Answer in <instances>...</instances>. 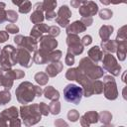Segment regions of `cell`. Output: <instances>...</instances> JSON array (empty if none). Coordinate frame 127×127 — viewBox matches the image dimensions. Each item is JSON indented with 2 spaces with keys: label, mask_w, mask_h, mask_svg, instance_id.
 <instances>
[{
  "label": "cell",
  "mask_w": 127,
  "mask_h": 127,
  "mask_svg": "<svg viewBox=\"0 0 127 127\" xmlns=\"http://www.w3.org/2000/svg\"><path fill=\"white\" fill-rule=\"evenodd\" d=\"M79 121L81 126L88 127L89 125L98 122V113L96 111H87L79 118Z\"/></svg>",
  "instance_id": "16"
},
{
  "label": "cell",
  "mask_w": 127,
  "mask_h": 127,
  "mask_svg": "<svg viewBox=\"0 0 127 127\" xmlns=\"http://www.w3.org/2000/svg\"><path fill=\"white\" fill-rule=\"evenodd\" d=\"M103 94L108 100H115L118 97V89L113 75H103Z\"/></svg>",
  "instance_id": "7"
},
{
  "label": "cell",
  "mask_w": 127,
  "mask_h": 127,
  "mask_svg": "<svg viewBox=\"0 0 127 127\" xmlns=\"http://www.w3.org/2000/svg\"><path fill=\"white\" fill-rule=\"evenodd\" d=\"M43 94L46 98H48L50 100H59V98H60V92L52 85L47 86L43 90Z\"/></svg>",
  "instance_id": "25"
},
{
  "label": "cell",
  "mask_w": 127,
  "mask_h": 127,
  "mask_svg": "<svg viewBox=\"0 0 127 127\" xmlns=\"http://www.w3.org/2000/svg\"><path fill=\"white\" fill-rule=\"evenodd\" d=\"M84 74H86L89 78H91L92 80L98 79L100 77L103 76L104 71L103 68L99 65H97L95 63H93L88 57L82 58L79 61L78 66H77Z\"/></svg>",
  "instance_id": "3"
},
{
  "label": "cell",
  "mask_w": 127,
  "mask_h": 127,
  "mask_svg": "<svg viewBox=\"0 0 127 127\" xmlns=\"http://www.w3.org/2000/svg\"><path fill=\"white\" fill-rule=\"evenodd\" d=\"M26 0H12V3L14 4V5H16V6H20L23 2H25Z\"/></svg>",
  "instance_id": "56"
},
{
  "label": "cell",
  "mask_w": 127,
  "mask_h": 127,
  "mask_svg": "<svg viewBox=\"0 0 127 127\" xmlns=\"http://www.w3.org/2000/svg\"><path fill=\"white\" fill-rule=\"evenodd\" d=\"M57 0H43L42 6L43 10L45 12H50V11H55V8L57 7Z\"/></svg>",
  "instance_id": "31"
},
{
  "label": "cell",
  "mask_w": 127,
  "mask_h": 127,
  "mask_svg": "<svg viewBox=\"0 0 127 127\" xmlns=\"http://www.w3.org/2000/svg\"><path fill=\"white\" fill-rule=\"evenodd\" d=\"M75 62V59H74V55H72L71 53L67 52L66 55H65V58H64V63L66 65H72Z\"/></svg>",
  "instance_id": "44"
},
{
  "label": "cell",
  "mask_w": 127,
  "mask_h": 127,
  "mask_svg": "<svg viewBox=\"0 0 127 127\" xmlns=\"http://www.w3.org/2000/svg\"><path fill=\"white\" fill-rule=\"evenodd\" d=\"M5 72V71H4ZM13 79H11L10 77H8L5 73L1 74L0 75V86L4 87V89H7V90H10L11 87L13 86Z\"/></svg>",
  "instance_id": "29"
},
{
  "label": "cell",
  "mask_w": 127,
  "mask_h": 127,
  "mask_svg": "<svg viewBox=\"0 0 127 127\" xmlns=\"http://www.w3.org/2000/svg\"><path fill=\"white\" fill-rule=\"evenodd\" d=\"M60 33H61V30H60V28L57 27V26H51V27L49 28V31H48V34H49L50 36L54 37V38L58 37V36L60 35Z\"/></svg>",
  "instance_id": "45"
},
{
  "label": "cell",
  "mask_w": 127,
  "mask_h": 127,
  "mask_svg": "<svg viewBox=\"0 0 127 127\" xmlns=\"http://www.w3.org/2000/svg\"><path fill=\"white\" fill-rule=\"evenodd\" d=\"M16 58H17V64H19L24 67L29 68L33 64L31 53L26 49H24L23 47H19L18 49H16Z\"/></svg>",
  "instance_id": "11"
},
{
  "label": "cell",
  "mask_w": 127,
  "mask_h": 127,
  "mask_svg": "<svg viewBox=\"0 0 127 127\" xmlns=\"http://www.w3.org/2000/svg\"><path fill=\"white\" fill-rule=\"evenodd\" d=\"M16 98L21 104H28L32 102L36 97L35 85L30 81L21 82L15 90Z\"/></svg>",
  "instance_id": "2"
},
{
  "label": "cell",
  "mask_w": 127,
  "mask_h": 127,
  "mask_svg": "<svg viewBox=\"0 0 127 127\" xmlns=\"http://www.w3.org/2000/svg\"><path fill=\"white\" fill-rule=\"evenodd\" d=\"M83 96V90L81 86L76 84L69 83L64 88V99L72 104H78Z\"/></svg>",
  "instance_id": "6"
},
{
  "label": "cell",
  "mask_w": 127,
  "mask_h": 127,
  "mask_svg": "<svg viewBox=\"0 0 127 127\" xmlns=\"http://www.w3.org/2000/svg\"><path fill=\"white\" fill-rule=\"evenodd\" d=\"M99 1L103 5H109L110 4V0H99Z\"/></svg>",
  "instance_id": "57"
},
{
  "label": "cell",
  "mask_w": 127,
  "mask_h": 127,
  "mask_svg": "<svg viewBox=\"0 0 127 127\" xmlns=\"http://www.w3.org/2000/svg\"><path fill=\"white\" fill-rule=\"evenodd\" d=\"M67 119L71 122H76L78 119H79V113L77 110L75 109H70L68 112H67Z\"/></svg>",
  "instance_id": "41"
},
{
  "label": "cell",
  "mask_w": 127,
  "mask_h": 127,
  "mask_svg": "<svg viewBox=\"0 0 127 127\" xmlns=\"http://www.w3.org/2000/svg\"><path fill=\"white\" fill-rule=\"evenodd\" d=\"M78 8V12L82 17H92L98 13V5L93 1H87Z\"/></svg>",
  "instance_id": "13"
},
{
  "label": "cell",
  "mask_w": 127,
  "mask_h": 127,
  "mask_svg": "<svg viewBox=\"0 0 127 127\" xmlns=\"http://www.w3.org/2000/svg\"><path fill=\"white\" fill-rule=\"evenodd\" d=\"M33 62L37 64H49V52H46L42 49H37L34 52Z\"/></svg>",
  "instance_id": "20"
},
{
  "label": "cell",
  "mask_w": 127,
  "mask_h": 127,
  "mask_svg": "<svg viewBox=\"0 0 127 127\" xmlns=\"http://www.w3.org/2000/svg\"><path fill=\"white\" fill-rule=\"evenodd\" d=\"M23 39H24V36H22V35H17V36H15V38H14V42H15V44L17 45V46H21V44H22V42H23Z\"/></svg>",
  "instance_id": "51"
},
{
  "label": "cell",
  "mask_w": 127,
  "mask_h": 127,
  "mask_svg": "<svg viewBox=\"0 0 127 127\" xmlns=\"http://www.w3.org/2000/svg\"><path fill=\"white\" fill-rule=\"evenodd\" d=\"M75 81H77L78 84L81 86L83 90V95L85 97H90L91 95H93V80L89 78L86 74H84L78 67Z\"/></svg>",
  "instance_id": "9"
},
{
  "label": "cell",
  "mask_w": 127,
  "mask_h": 127,
  "mask_svg": "<svg viewBox=\"0 0 127 127\" xmlns=\"http://www.w3.org/2000/svg\"><path fill=\"white\" fill-rule=\"evenodd\" d=\"M8 77H10L11 79H21L25 76V72L21 69H11V68H8V69H5V72H4Z\"/></svg>",
  "instance_id": "27"
},
{
  "label": "cell",
  "mask_w": 127,
  "mask_h": 127,
  "mask_svg": "<svg viewBox=\"0 0 127 127\" xmlns=\"http://www.w3.org/2000/svg\"><path fill=\"white\" fill-rule=\"evenodd\" d=\"M19 111L17 107L11 106L4 109L0 113V126H9V127H19L21 126V121L18 119Z\"/></svg>",
  "instance_id": "4"
},
{
  "label": "cell",
  "mask_w": 127,
  "mask_h": 127,
  "mask_svg": "<svg viewBox=\"0 0 127 127\" xmlns=\"http://www.w3.org/2000/svg\"><path fill=\"white\" fill-rule=\"evenodd\" d=\"M71 17V11L66 5H63L59 8L57 17H56V22L59 24L61 27H66L69 24V19Z\"/></svg>",
  "instance_id": "12"
},
{
  "label": "cell",
  "mask_w": 127,
  "mask_h": 127,
  "mask_svg": "<svg viewBox=\"0 0 127 127\" xmlns=\"http://www.w3.org/2000/svg\"><path fill=\"white\" fill-rule=\"evenodd\" d=\"M101 62H102L103 69L108 71L113 76L119 75L120 70H121V65L118 64V62L115 59V57L112 56V54L106 53L105 55H103Z\"/></svg>",
  "instance_id": "8"
},
{
  "label": "cell",
  "mask_w": 127,
  "mask_h": 127,
  "mask_svg": "<svg viewBox=\"0 0 127 127\" xmlns=\"http://www.w3.org/2000/svg\"><path fill=\"white\" fill-rule=\"evenodd\" d=\"M65 28H66V34H76V35L82 32H85L86 30V27L80 20L69 23Z\"/></svg>",
  "instance_id": "18"
},
{
  "label": "cell",
  "mask_w": 127,
  "mask_h": 127,
  "mask_svg": "<svg viewBox=\"0 0 127 127\" xmlns=\"http://www.w3.org/2000/svg\"><path fill=\"white\" fill-rule=\"evenodd\" d=\"M116 46H117L116 41L115 40H110V39L102 40L101 44H100L101 51L103 53H109V54H112V53L116 52Z\"/></svg>",
  "instance_id": "23"
},
{
  "label": "cell",
  "mask_w": 127,
  "mask_h": 127,
  "mask_svg": "<svg viewBox=\"0 0 127 127\" xmlns=\"http://www.w3.org/2000/svg\"><path fill=\"white\" fill-rule=\"evenodd\" d=\"M38 105H39V110H40V112H41L42 115L48 116L50 114V108H49V105L48 104H46L45 102H40Z\"/></svg>",
  "instance_id": "42"
},
{
  "label": "cell",
  "mask_w": 127,
  "mask_h": 127,
  "mask_svg": "<svg viewBox=\"0 0 127 127\" xmlns=\"http://www.w3.org/2000/svg\"><path fill=\"white\" fill-rule=\"evenodd\" d=\"M63 67L64 64L60 61L50 63V64H48L46 67V73L49 75V77H55L63 70Z\"/></svg>",
  "instance_id": "19"
},
{
  "label": "cell",
  "mask_w": 127,
  "mask_h": 127,
  "mask_svg": "<svg viewBox=\"0 0 127 127\" xmlns=\"http://www.w3.org/2000/svg\"><path fill=\"white\" fill-rule=\"evenodd\" d=\"M76 73H77V67H71L68 68L65 72V78L67 80H75L76 77Z\"/></svg>",
  "instance_id": "40"
},
{
  "label": "cell",
  "mask_w": 127,
  "mask_h": 127,
  "mask_svg": "<svg viewBox=\"0 0 127 127\" xmlns=\"http://www.w3.org/2000/svg\"><path fill=\"white\" fill-rule=\"evenodd\" d=\"M80 21L84 24L85 27H89V26H91V24L93 23V19H92V17H82Z\"/></svg>",
  "instance_id": "48"
},
{
  "label": "cell",
  "mask_w": 127,
  "mask_h": 127,
  "mask_svg": "<svg viewBox=\"0 0 127 127\" xmlns=\"http://www.w3.org/2000/svg\"><path fill=\"white\" fill-rule=\"evenodd\" d=\"M80 41L83 46H89L92 43V37L90 35H85L80 39Z\"/></svg>",
  "instance_id": "47"
},
{
  "label": "cell",
  "mask_w": 127,
  "mask_h": 127,
  "mask_svg": "<svg viewBox=\"0 0 127 127\" xmlns=\"http://www.w3.org/2000/svg\"><path fill=\"white\" fill-rule=\"evenodd\" d=\"M65 42L67 45V52L71 53L74 56H78L82 54L84 50V46L82 45L79 37L76 34H67Z\"/></svg>",
  "instance_id": "10"
},
{
  "label": "cell",
  "mask_w": 127,
  "mask_h": 127,
  "mask_svg": "<svg viewBox=\"0 0 127 127\" xmlns=\"http://www.w3.org/2000/svg\"><path fill=\"white\" fill-rule=\"evenodd\" d=\"M11 100V93L9 90L4 89L0 91V105H5Z\"/></svg>",
  "instance_id": "34"
},
{
  "label": "cell",
  "mask_w": 127,
  "mask_h": 127,
  "mask_svg": "<svg viewBox=\"0 0 127 127\" xmlns=\"http://www.w3.org/2000/svg\"><path fill=\"white\" fill-rule=\"evenodd\" d=\"M78 1H79L80 3H82V4H83V3H85V2H87V0H78Z\"/></svg>",
  "instance_id": "59"
},
{
  "label": "cell",
  "mask_w": 127,
  "mask_h": 127,
  "mask_svg": "<svg viewBox=\"0 0 127 127\" xmlns=\"http://www.w3.org/2000/svg\"><path fill=\"white\" fill-rule=\"evenodd\" d=\"M50 113L53 115H58L61 112V103L59 100H52V102L49 105Z\"/></svg>",
  "instance_id": "32"
},
{
  "label": "cell",
  "mask_w": 127,
  "mask_h": 127,
  "mask_svg": "<svg viewBox=\"0 0 127 127\" xmlns=\"http://www.w3.org/2000/svg\"><path fill=\"white\" fill-rule=\"evenodd\" d=\"M20 47H23L24 49H26L27 51L32 53L38 49V41L31 36H27V37H24L23 42Z\"/></svg>",
  "instance_id": "21"
},
{
  "label": "cell",
  "mask_w": 127,
  "mask_h": 127,
  "mask_svg": "<svg viewBox=\"0 0 127 127\" xmlns=\"http://www.w3.org/2000/svg\"><path fill=\"white\" fill-rule=\"evenodd\" d=\"M18 20V13L14 10H8L6 11V21H9L11 23H15Z\"/></svg>",
  "instance_id": "38"
},
{
  "label": "cell",
  "mask_w": 127,
  "mask_h": 127,
  "mask_svg": "<svg viewBox=\"0 0 127 127\" xmlns=\"http://www.w3.org/2000/svg\"><path fill=\"white\" fill-rule=\"evenodd\" d=\"M127 1L126 0H110V3L114 4V5H117V4H120V3H126Z\"/></svg>",
  "instance_id": "55"
},
{
  "label": "cell",
  "mask_w": 127,
  "mask_h": 127,
  "mask_svg": "<svg viewBox=\"0 0 127 127\" xmlns=\"http://www.w3.org/2000/svg\"><path fill=\"white\" fill-rule=\"evenodd\" d=\"M34 79L36 80V82L39 84V85H46L49 81V75L46 73V72H43V71H39L35 74L34 76Z\"/></svg>",
  "instance_id": "30"
},
{
  "label": "cell",
  "mask_w": 127,
  "mask_h": 127,
  "mask_svg": "<svg viewBox=\"0 0 127 127\" xmlns=\"http://www.w3.org/2000/svg\"><path fill=\"white\" fill-rule=\"evenodd\" d=\"M35 90H36V96H42L43 94V89L40 87V85H35Z\"/></svg>",
  "instance_id": "53"
},
{
  "label": "cell",
  "mask_w": 127,
  "mask_h": 127,
  "mask_svg": "<svg viewBox=\"0 0 127 127\" xmlns=\"http://www.w3.org/2000/svg\"><path fill=\"white\" fill-rule=\"evenodd\" d=\"M6 4L4 2H0V24H3L6 21Z\"/></svg>",
  "instance_id": "43"
},
{
  "label": "cell",
  "mask_w": 127,
  "mask_h": 127,
  "mask_svg": "<svg viewBox=\"0 0 127 127\" xmlns=\"http://www.w3.org/2000/svg\"><path fill=\"white\" fill-rule=\"evenodd\" d=\"M19 7V12L22 13V14H27L29 13L31 10H32V3L29 1V0H26L25 2H23Z\"/></svg>",
  "instance_id": "35"
},
{
  "label": "cell",
  "mask_w": 127,
  "mask_h": 127,
  "mask_svg": "<svg viewBox=\"0 0 127 127\" xmlns=\"http://www.w3.org/2000/svg\"><path fill=\"white\" fill-rule=\"evenodd\" d=\"M4 71H5V69H4V68H2V67H0V75H1V74H3V73H4Z\"/></svg>",
  "instance_id": "58"
},
{
  "label": "cell",
  "mask_w": 127,
  "mask_h": 127,
  "mask_svg": "<svg viewBox=\"0 0 127 127\" xmlns=\"http://www.w3.org/2000/svg\"><path fill=\"white\" fill-rule=\"evenodd\" d=\"M16 64V49L12 45L5 46L0 52V66L4 69H8Z\"/></svg>",
  "instance_id": "5"
},
{
  "label": "cell",
  "mask_w": 127,
  "mask_h": 127,
  "mask_svg": "<svg viewBox=\"0 0 127 127\" xmlns=\"http://www.w3.org/2000/svg\"><path fill=\"white\" fill-rule=\"evenodd\" d=\"M113 31H114L113 26H111V25H103L99 29V37L101 38V40H107L112 35Z\"/></svg>",
  "instance_id": "26"
},
{
  "label": "cell",
  "mask_w": 127,
  "mask_h": 127,
  "mask_svg": "<svg viewBox=\"0 0 127 127\" xmlns=\"http://www.w3.org/2000/svg\"><path fill=\"white\" fill-rule=\"evenodd\" d=\"M55 125L56 126H67V123L65 121H64L63 119H57L55 121Z\"/></svg>",
  "instance_id": "52"
},
{
  "label": "cell",
  "mask_w": 127,
  "mask_h": 127,
  "mask_svg": "<svg viewBox=\"0 0 127 127\" xmlns=\"http://www.w3.org/2000/svg\"><path fill=\"white\" fill-rule=\"evenodd\" d=\"M57 17V14L55 11H50V12H45V19H47L48 21H51V20H54L56 19Z\"/></svg>",
  "instance_id": "49"
},
{
  "label": "cell",
  "mask_w": 127,
  "mask_h": 127,
  "mask_svg": "<svg viewBox=\"0 0 127 127\" xmlns=\"http://www.w3.org/2000/svg\"><path fill=\"white\" fill-rule=\"evenodd\" d=\"M87 55H88V58H89L93 63L97 64V63L101 62L102 57H103V52L101 51L100 47L94 46V47H92V48H90V49L88 50Z\"/></svg>",
  "instance_id": "22"
},
{
  "label": "cell",
  "mask_w": 127,
  "mask_h": 127,
  "mask_svg": "<svg viewBox=\"0 0 127 127\" xmlns=\"http://www.w3.org/2000/svg\"><path fill=\"white\" fill-rule=\"evenodd\" d=\"M111 120H112V114L109 111L103 110L100 113H98V121H100L103 125H109Z\"/></svg>",
  "instance_id": "28"
},
{
  "label": "cell",
  "mask_w": 127,
  "mask_h": 127,
  "mask_svg": "<svg viewBox=\"0 0 127 127\" xmlns=\"http://www.w3.org/2000/svg\"><path fill=\"white\" fill-rule=\"evenodd\" d=\"M57 47H58V41L54 37L50 35H46L40 38V49L50 53L56 50Z\"/></svg>",
  "instance_id": "14"
},
{
  "label": "cell",
  "mask_w": 127,
  "mask_h": 127,
  "mask_svg": "<svg viewBox=\"0 0 127 127\" xmlns=\"http://www.w3.org/2000/svg\"><path fill=\"white\" fill-rule=\"evenodd\" d=\"M80 2L78 1V0H70V5H71V7H73V8H78L79 6H80Z\"/></svg>",
  "instance_id": "54"
},
{
  "label": "cell",
  "mask_w": 127,
  "mask_h": 127,
  "mask_svg": "<svg viewBox=\"0 0 127 127\" xmlns=\"http://www.w3.org/2000/svg\"><path fill=\"white\" fill-rule=\"evenodd\" d=\"M9 39V35L7 31H0V44L5 43Z\"/></svg>",
  "instance_id": "50"
},
{
  "label": "cell",
  "mask_w": 127,
  "mask_h": 127,
  "mask_svg": "<svg viewBox=\"0 0 127 127\" xmlns=\"http://www.w3.org/2000/svg\"><path fill=\"white\" fill-rule=\"evenodd\" d=\"M19 114L21 119L26 126H32L40 122L42 114L39 110V105L37 103L33 104H22L19 109Z\"/></svg>",
  "instance_id": "1"
},
{
  "label": "cell",
  "mask_w": 127,
  "mask_h": 127,
  "mask_svg": "<svg viewBox=\"0 0 127 127\" xmlns=\"http://www.w3.org/2000/svg\"><path fill=\"white\" fill-rule=\"evenodd\" d=\"M19 27L16 26L15 24H8L6 25V31L10 34H17L19 32Z\"/></svg>",
  "instance_id": "46"
},
{
  "label": "cell",
  "mask_w": 127,
  "mask_h": 127,
  "mask_svg": "<svg viewBox=\"0 0 127 127\" xmlns=\"http://www.w3.org/2000/svg\"><path fill=\"white\" fill-rule=\"evenodd\" d=\"M124 40H127V31H126L125 25L122 26L121 28H119L115 41H124Z\"/></svg>",
  "instance_id": "37"
},
{
  "label": "cell",
  "mask_w": 127,
  "mask_h": 127,
  "mask_svg": "<svg viewBox=\"0 0 127 127\" xmlns=\"http://www.w3.org/2000/svg\"><path fill=\"white\" fill-rule=\"evenodd\" d=\"M63 53L60 50H54L49 53V64L53 62H59L62 59Z\"/></svg>",
  "instance_id": "33"
},
{
  "label": "cell",
  "mask_w": 127,
  "mask_h": 127,
  "mask_svg": "<svg viewBox=\"0 0 127 127\" xmlns=\"http://www.w3.org/2000/svg\"><path fill=\"white\" fill-rule=\"evenodd\" d=\"M103 91V82L101 80H93V94H100Z\"/></svg>",
  "instance_id": "36"
},
{
  "label": "cell",
  "mask_w": 127,
  "mask_h": 127,
  "mask_svg": "<svg viewBox=\"0 0 127 127\" xmlns=\"http://www.w3.org/2000/svg\"><path fill=\"white\" fill-rule=\"evenodd\" d=\"M45 19V14L42 6V2H37L33 7V13L30 16V21L33 24H39L43 23Z\"/></svg>",
  "instance_id": "15"
},
{
  "label": "cell",
  "mask_w": 127,
  "mask_h": 127,
  "mask_svg": "<svg viewBox=\"0 0 127 127\" xmlns=\"http://www.w3.org/2000/svg\"><path fill=\"white\" fill-rule=\"evenodd\" d=\"M112 15H113V12L107 8H104V9L99 11V17L102 20H109L112 17Z\"/></svg>",
  "instance_id": "39"
},
{
  "label": "cell",
  "mask_w": 127,
  "mask_h": 127,
  "mask_svg": "<svg viewBox=\"0 0 127 127\" xmlns=\"http://www.w3.org/2000/svg\"><path fill=\"white\" fill-rule=\"evenodd\" d=\"M116 54L119 61H124L126 59V52H127V40L124 41H116Z\"/></svg>",
  "instance_id": "24"
},
{
  "label": "cell",
  "mask_w": 127,
  "mask_h": 127,
  "mask_svg": "<svg viewBox=\"0 0 127 127\" xmlns=\"http://www.w3.org/2000/svg\"><path fill=\"white\" fill-rule=\"evenodd\" d=\"M49 28L50 26H48L47 24L45 23H39V24H35V26L31 29V32H30V36L33 37L34 39L38 40L40 39L44 33H48L49 31Z\"/></svg>",
  "instance_id": "17"
}]
</instances>
